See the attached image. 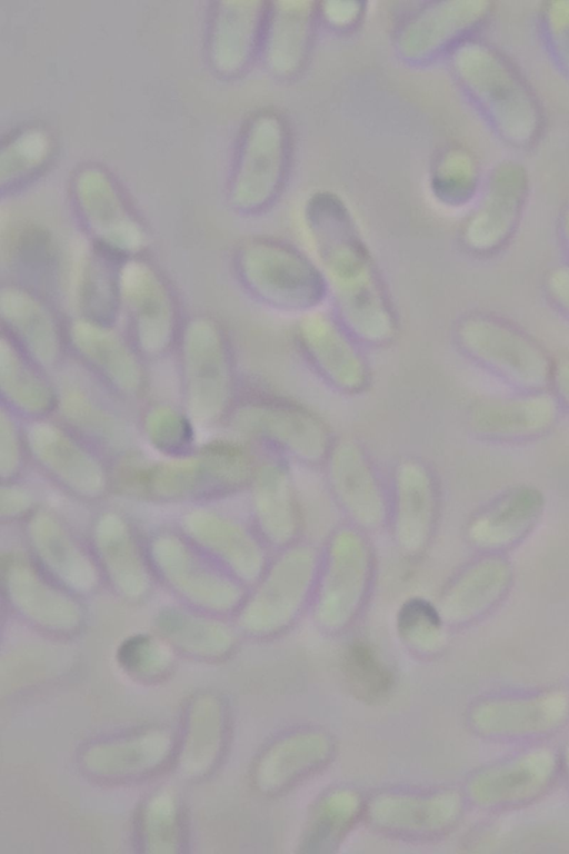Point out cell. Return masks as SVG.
Instances as JSON below:
<instances>
[{"label": "cell", "instance_id": "obj_1", "mask_svg": "<svg viewBox=\"0 0 569 854\" xmlns=\"http://www.w3.org/2000/svg\"><path fill=\"white\" fill-rule=\"evenodd\" d=\"M307 224L335 306V318L360 345L391 342L398 321L380 274L343 203L317 195Z\"/></svg>", "mask_w": 569, "mask_h": 854}, {"label": "cell", "instance_id": "obj_2", "mask_svg": "<svg viewBox=\"0 0 569 854\" xmlns=\"http://www.w3.org/2000/svg\"><path fill=\"white\" fill-rule=\"evenodd\" d=\"M449 60L460 90L501 143L523 150L539 141L545 128L541 102L508 57L475 37L459 44Z\"/></svg>", "mask_w": 569, "mask_h": 854}, {"label": "cell", "instance_id": "obj_3", "mask_svg": "<svg viewBox=\"0 0 569 854\" xmlns=\"http://www.w3.org/2000/svg\"><path fill=\"white\" fill-rule=\"evenodd\" d=\"M461 350L476 364L521 391L543 390L553 364L545 349L512 325L488 315H470L456 329Z\"/></svg>", "mask_w": 569, "mask_h": 854}, {"label": "cell", "instance_id": "obj_4", "mask_svg": "<svg viewBox=\"0 0 569 854\" xmlns=\"http://www.w3.org/2000/svg\"><path fill=\"white\" fill-rule=\"evenodd\" d=\"M530 195V176L516 159L497 161L485 176L476 205L461 229V241L472 254L489 256L513 237Z\"/></svg>", "mask_w": 569, "mask_h": 854}, {"label": "cell", "instance_id": "obj_5", "mask_svg": "<svg viewBox=\"0 0 569 854\" xmlns=\"http://www.w3.org/2000/svg\"><path fill=\"white\" fill-rule=\"evenodd\" d=\"M250 281L266 304L281 311L308 314L329 297L321 268L279 240H263L256 247Z\"/></svg>", "mask_w": 569, "mask_h": 854}, {"label": "cell", "instance_id": "obj_6", "mask_svg": "<svg viewBox=\"0 0 569 854\" xmlns=\"http://www.w3.org/2000/svg\"><path fill=\"white\" fill-rule=\"evenodd\" d=\"M495 11L488 0L429 2L407 17L399 33V46L411 60H431L449 54L475 38Z\"/></svg>", "mask_w": 569, "mask_h": 854}, {"label": "cell", "instance_id": "obj_7", "mask_svg": "<svg viewBox=\"0 0 569 854\" xmlns=\"http://www.w3.org/2000/svg\"><path fill=\"white\" fill-rule=\"evenodd\" d=\"M299 348L313 371L342 394H359L370 384V369L356 341L335 316L308 312L297 328Z\"/></svg>", "mask_w": 569, "mask_h": 854}, {"label": "cell", "instance_id": "obj_8", "mask_svg": "<svg viewBox=\"0 0 569 854\" xmlns=\"http://www.w3.org/2000/svg\"><path fill=\"white\" fill-rule=\"evenodd\" d=\"M250 430L277 454L308 465L327 459L333 441L315 413L279 395H266L251 407Z\"/></svg>", "mask_w": 569, "mask_h": 854}, {"label": "cell", "instance_id": "obj_9", "mask_svg": "<svg viewBox=\"0 0 569 854\" xmlns=\"http://www.w3.org/2000/svg\"><path fill=\"white\" fill-rule=\"evenodd\" d=\"M332 494L359 529H377L389 518V498L366 453L353 441L333 443L326 459Z\"/></svg>", "mask_w": 569, "mask_h": 854}, {"label": "cell", "instance_id": "obj_10", "mask_svg": "<svg viewBox=\"0 0 569 854\" xmlns=\"http://www.w3.org/2000/svg\"><path fill=\"white\" fill-rule=\"evenodd\" d=\"M373 558L361 530L342 527L335 532L320 556L316 588L320 605L352 613L365 596L372 578Z\"/></svg>", "mask_w": 569, "mask_h": 854}, {"label": "cell", "instance_id": "obj_11", "mask_svg": "<svg viewBox=\"0 0 569 854\" xmlns=\"http://www.w3.org/2000/svg\"><path fill=\"white\" fill-rule=\"evenodd\" d=\"M545 505L539 488L527 484L513 486L471 516L466 527L467 539L480 553L503 554L531 534Z\"/></svg>", "mask_w": 569, "mask_h": 854}, {"label": "cell", "instance_id": "obj_12", "mask_svg": "<svg viewBox=\"0 0 569 854\" xmlns=\"http://www.w3.org/2000/svg\"><path fill=\"white\" fill-rule=\"evenodd\" d=\"M389 517L395 539L407 554L425 550L438 515V490L429 469L416 460L402 461L393 475Z\"/></svg>", "mask_w": 569, "mask_h": 854}, {"label": "cell", "instance_id": "obj_13", "mask_svg": "<svg viewBox=\"0 0 569 854\" xmlns=\"http://www.w3.org/2000/svg\"><path fill=\"white\" fill-rule=\"evenodd\" d=\"M559 403L545 390L490 397L475 404L471 429L493 441H522L547 433L557 420Z\"/></svg>", "mask_w": 569, "mask_h": 854}, {"label": "cell", "instance_id": "obj_14", "mask_svg": "<svg viewBox=\"0 0 569 854\" xmlns=\"http://www.w3.org/2000/svg\"><path fill=\"white\" fill-rule=\"evenodd\" d=\"M256 508L262 535L277 548L297 543L301 522L290 474L281 455L258 470Z\"/></svg>", "mask_w": 569, "mask_h": 854}, {"label": "cell", "instance_id": "obj_15", "mask_svg": "<svg viewBox=\"0 0 569 854\" xmlns=\"http://www.w3.org/2000/svg\"><path fill=\"white\" fill-rule=\"evenodd\" d=\"M513 569L503 554L481 553L460 569L446 589L448 610L473 616L495 605L509 589Z\"/></svg>", "mask_w": 569, "mask_h": 854}, {"label": "cell", "instance_id": "obj_16", "mask_svg": "<svg viewBox=\"0 0 569 854\" xmlns=\"http://www.w3.org/2000/svg\"><path fill=\"white\" fill-rule=\"evenodd\" d=\"M313 2H276L268 9L264 36L269 38L276 72L290 77L307 61L319 9Z\"/></svg>", "mask_w": 569, "mask_h": 854}, {"label": "cell", "instance_id": "obj_17", "mask_svg": "<svg viewBox=\"0 0 569 854\" xmlns=\"http://www.w3.org/2000/svg\"><path fill=\"white\" fill-rule=\"evenodd\" d=\"M483 179L476 156L462 146H450L436 160L432 189L442 203L462 207L475 202Z\"/></svg>", "mask_w": 569, "mask_h": 854}, {"label": "cell", "instance_id": "obj_18", "mask_svg": "<svg viewBox=\"0 0 569 854\" xmlns=\"http://www.w3.org/2000/svg\"><path fill=\"white\" fill-rule=\"evenodd\" d=\"M343 671L351 688L365 698L379 699L392 687L391 673L365 640H355L348 646Z\"/></svg>", "mask_w": 569, "mask_h": 854}, {"label": "cell", "instance_id": "obj_19", "mask_svg": "<svg viewBox=\"0 0 569 854\" xmlns=\"http://www.w3.org/2000/svg\"><path fill=\"white\" fill-rule=\"evenodd\" d=\"M537 29L550 63L569 82V0L541 2Z\"/></svg>", "mask_w": 569, "mask_h": 854}, {"label": "cell", "instance_id": "obj_20", "mask_svg": "<svg viewBox=\"0 0 569 854\" xmlns=\"http://www.w3.org/2000/svg\"><path fill=\"white\" fill-rule=\"evenodd\" d=\"M398 626L403 638L422 639L439 632L441 617L431 604L415 598L403 604L399 613Z\"/></svg>", "mask_w": 569, "mask_h": 854}, {"label": "cell", "instance_id": "obj_21", "mask_svg": "<svg viewBox=\"0 0 569 854\" xmlns=\"http://www.w3.org/2000/svg\"><path fill=\"white\" fill-rule=\"evenodd\" d=\"M546 290L550 300L569 318V265L550 270L546 279Z\"/></svg>", "mask_w": 569, "mask_h": 854}, {"label": "cell", "instance_id": "obj_22", "mask_svg": "<svg viewBox=\"0 0 569 854\" xmlns=\"http://www.w3.org/2000/svg\"><path fill=\"white\" fill-rule=\"evenodd\" d=\"M551 384L558 403H561L569 410V358L562 359L553 366Z\"/></svg>", "mask_w": 569, "mask_h": 854}, {"label": "cell", "instance_id": "obj_23", "mask_svg": "<svg viewBox=\"0 0 569 854\" xmlns=\"http://www.w3.org/2000/svg\"><path fill=\"white\" fill-rule=\"evenodd\" d=\"M558 232L561 244L569 256V205L562 209L559 216Z\"/></svg>", "mask_w": 569, "mask_h": 854}]
</instances>
